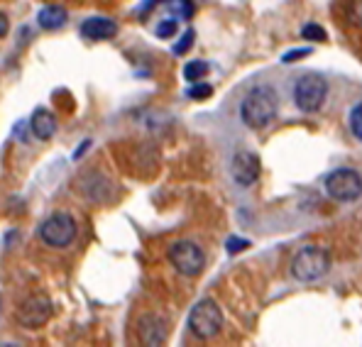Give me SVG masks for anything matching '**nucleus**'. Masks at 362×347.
I'll return each instance as SVG.
<instances>
[{
  "mask_svg": "<svg viewBox=\"0 0 362 347\" xmlns=\"http://www.w3.org/2000/svg\"><path fill=\"white\" fill-rule=\"evenodd\" d=\"M276 110H279V95H276V90L267 86V83L250 88L240 103L243 122L247 127H252V130H259V127L269 125L276 117Z\"/></svg>",
  "mask_w": 362,
  "mask_h": 347,
  "instance_id": "obj_1",
  "label": "nucleus"
},
{
  "mask_svg": "<svg viewBox=\"0 0 362 347\" xmlns=\"http://www.w3.org/2000/svg\"><path fill=\"white\" fill-rule=\"evenodd\" d=\"M328 271H331V254L323 247H303L291 261V274H294L296 281H303V284L323 279Z\"/></svg>",
  "mask_w": 362,
  "mask_h": 347,
  "instance_id": "obj_2",
  "label": "nucleus"
},
{
  "mask_svg": "<svg viewBox=\"0 0 362 347\" xmlns=\"http://www.w3.org/2000/svg\"><path fill=\"white\" fill-rule=\"evenodd\" d=\"M328 98V83L321 73H303L296 78L294 103L303 113H318Z\"/></svg>",
  "mask_w": 362,
  "mask_h": 347,
  "instance_id": "obj_3",
  "label": "nucleus"
},
{
  "mask_svg": "<svg viewBox=\"0 0 362 347\" xmlns=\"http://www.w3.org/2000/svg\"><path fill=\"white\" fill-rule=\"evenodd\" d=\"M76 220L69 213H54L40 225V240L52 249H64L76 240Z\"/></svg>",
  "mask_w": 362,
  "mask_h": 347,
  "instance_id": "obj_4",
  "label": "nucleus"
},
{
  "mask_svg": "<svg viewBox=\"0 0 362 347\" xmlns=\"http://www.w3.org/2000/svg\"><path fill=\"white\" fill-rule=\"evenodd\" d=\"M189 328H191V333L201 340H209L213 335L221 333L223 313H221V308H218V303L211 301V298H204V301L196 303L189 313Z\"/></svg>",
  "mask_w": 362,
  "mask_h": 347,
  "instance_id": "obj_5",
  "label": "nucleus"
},
{
  "mask_svg": "<svg viewBox=\"0 0 362 347\" xmlns=\"http://www.w3.org/2000/svg\"><path fill=\"white\" fill-rule=\"evenodd\" d=\"M169 261L172 266L184 276H199L206 266V254L204 249L196 242H189V240H179L169 247Z\"/></svg>",
  "mask_w": 362,
  "mask_h": 347,
  "instance_id": "obj_6",
  "label": "nucleus"
},
{
  "mask_svg": "<svg viewBox=\"0 0 362 347\" xmlns=\"http://www.w3.org/2000/svg\"><path fill=\"white\" fill-rule=\"evenodd\" d=\"M326 191L340 203L358 201L362 196V176L355 169H335L326 176Z\"/></svg>",
  "mask_w": 362,
  "mask_h": 347,
  "instance_id": "obj_7",
  "label": "nucleus"
},
{
  "mask_svg": "<svg viewBox=\"0 0 362 347\" xmlns=\"http://www.w3.org/2000/svg\"><path fill=\"white\" fill-rule=\"evenodd\" d=\"M49 318H52V301L47 296H42V293H35V296L25 298L23 306L18 308L20 325H25V328H30V330L42 328Z\"/></svg>",
  "mask_w": 362,
  "mask_h": 347,
  "instance_id": "obj_8",
  "label": "nucleus"
},
{
  "mask_svg": "<svg viewBox=\"0 0 362 347\" xmlns=\"http://www.w3.org/2000/svg\"><path fill=\"white\" fill-rule=\"evenodd\" d=\"M230 176L240 189H247L259 179V157L255 152H238L230 162Z\"/></svg>",
  "mask_w": 362,
  "mask_h": 347,
  "instance_id": "obj_9",
  "label": "nucleus"
},
{
  "mask_svg": "<svg viewBox=\"0 0 362 347\" xmlns=\"http://www.w3.org/2000/svg\"><path fill=\"white\" fill-rule=\"evenodd\" d=\"M167 335H169V325L164 323L159 316H142L140 323H137V338H140L142 345H164L167 343Z\"/></svg>",
  "mask_w": 362,
  "mask_h": 347,
  "instance_id": "obj_10",
  "label": "nucleus"
},
{
  "mask_svg": "<svg viewBox=\"0 0 362 347\" xmlns=\"http://www.w3.org/2000/svg\"><path fill=\"white\" fill-rule=\"evenodd\" d=\"M81 35L93 42L113 40V37L118 35V23L110 18H88L86 23L81 25Z\"/></svg>",
  "mask_w": 362,
  "mask_h": 347,
  "instance_id": "obj_11",
  "label": "nucleus"
},
{
  "mask_svg": "<svg viewBox=\"0 0 362 347\" xmlns=\"http://www.w3.org/2000/svg\"><path fill=\"white\" fill-rule=\"evenodd\" d=\"M30 130L37 140H52L57 132V117L47 108H37L30 117Z\"/></svg>",
  "mask_w": 362,
  "mask_h": 347,
  "instance_id": "obj_12",
  "label": "nucleus"
},
{
  "mask_svg": "<svg viewBox=\"0 0 362 347\" xmlns=\"http://www.w3.org/2000/svg\"><path fill=\"white\" fill-rule=\"evenodd\" d=\"M88 176H90L93 184H88V179H83V184H81L83 196L90 199L93 203H105L110 199V179H105V176L98 174V172H90Z\"/></svg>",
  "mask_w": 362,
  "mask_h": 347,
  "instance_id": "obj_13",
  "label": "nucleus"
},
{
  "mask_svg": "<svg viewBox=\"0 0 362 347\" xmlns=\"http://www.w3.org/2000/svg\"><path fill=\"white\" fill-rule=\"evenodd\" d=\"M66 20H69V15L62 5H47V8H42L40 13H37V25H40L42 30H59L64 28Z\"/></svg>",
  "mask_w": 362,
  "mask_h": 347,
  "instance_id": "obj_14",
  "label": "nucleus"
},
{
  "mask_svg": "<svg viewBox=\"0 0 362 347\" xmlns=\"http://www.w3.org/2000/svg\"><path fill=\"white\" fill-rule=\"evenodd\" d=\"M206 73H209V64H206V61H189L184 66V78H186V81H191V83L201 81Z\"/></svg>",
  "mask_w": 362,
  "mask_h": 347,
  "instance_id": "obj_15",
  "label": "nucleus"
},
{
  "mask_svg": "<svg viewBox=\"0 0 362 347\" xmlns=\"http://www.w3.org/2000/svg\"><path fill=\"white\" fill-rule=\"evenodd\" d=\"M301 37H303V40H308V42H326L328 40L326 30H323L321 25H316V23L303 25V28H301Z\"/></svg>",
  "mask_w": 362,
  "mask_h": 347,
  "instance_id": "obj_16",
  "label": "nucleus"
},
{
  "mask_svg": "<svg viewBox=\"0 0 362 347\" xmlns=\"http://www.w3.org/2000/svg\"><path fill=\"white\" fill-rule=\"evenodd\" d=\"M177 30H179V23L174 18H169V20H162V23L157 25L154 35H157L159 40H172V37L177 35Z\"/></svg>",
  "mask_w": 362,
  "mask_h": 347,
  "instance_id": "obj_17",
  "label": "nucleus"
},
{
  "mask_svg": "<svg viewBox=\"0 0 362 347\" xmlns=\"http://www.w3.org/2000/svg\"><path fill=\"white\" fill-rule=\"evenodd\" d=\"M186 95H189V98H194V100H206V98H211V95H213V86H209V83H204V81H196L194 86L186 90Z\"/></svg>",
  "mask_w": 362,
  "mask_h": 347,
  "instance_id": "obj_18",
  "label": "nucleus"
},
{
  "mask_svg": "<svg viewBox=\"0 0 362 347\" xmlns=\"http://www.w3.org/2000/svg\"><path fill=\"white\" fill-rule=\"evenodd\" d=\"M350 132L355 135V140L362 142V103H358L350 113Z\"/></svg>",
  "mask_w": 362,
  "mask_h": 347,
  "instance_id": "obj_19",
  "label": "nucleus"
},
{
  "mask_svg": "<svg viewBox=\"0 0 362 347\" xmlns=\"http://www.w3.org/2000/svg\"><path fill=\"white\" fill-rule=\"evenodd\" d=\"M194 40H196V35H194V30H186V35L181 37V40L174 45V54L177 57H184L186 52L191 49V45H194Z\"/></svg>",
  "mask_w": 362,
  "mask_h": 347,
  "instance_id": "obj_20",
  "label": "nucleus"
},
{
  "mask_svg": "<svg viewBox=\"0 0 362 347\" xmlns=\"http://www.w3.org/2000/svg\"><path fill=\"white\" fill-rule=\"evenodd\" d=\"M250 247V240H245V237H228V242H226V249H228V254H238V252H243V249H247Z\"/></svg>",
  "mask_w": 362,
  "mask_h": 347,
  "instance_id": "obj_21",
  "label": "nucleus"
},
{
  "mask_svg": "<svg viewBox=\"0 0 362 347\" xmlns=\"http://www.w3.org/2000/svg\"><path fill=\"white\" fill-rule=\"evenodd\" d=\"M348 20L355 28H362V0H353L348 8Z\"/></svg>",
  "mask_w": 362,
  "mask_h": 347,
  "instance_id": "obj_22",
  "label": "nucleus"
},
{
  "mask_svg": "<svg viewBox=\"0 0 362 347\" xmlns=\"http://www.w3.org/2000/svg\"><path fill=\"white\" fill-rule=\"evenodd\" d=\"M308 54H311V49H296V52H289V54L281 57V64H291V61H296V59H303V57H308Z\"/></svg>",
  "mask_w": 362,
  "mask_h": 347,
  "instance_id": "obj_23",
  "label": "nucleus"
},
{
  "mask_svg": "<svg viewBox=\"0 0 362 347\" xmlns=\"http://www.w3.org/2000/svg\"><path fill=\"white\" fill-rule=\"evenodd\" d=\"M8 32H10V20H8V15H5V13H0V40H3V37H8Z\"/></svg>",
  "mask_w": 362,
  "mask_h": 347,
  "instance_id": "obj_24",
  "label": "nucleus"
},
{
  "mask_svg": "<svg viewBox=\"0 0 362 347\" xmlns=\"http://www.w3.org/2000/svg\"><path fill=\"white\" fill-rule=\"evenodd\" d=\"M181 15H184V18H191V15H194V5H191V0H181Z\"/></svg>",
  "mask_w": 362,
  "mask_h": 347,
  "instance_id": "obj_25",
  "label": "nucleus"
},
{
  "mask_svg": "<svg viewBox=\"0 0 362 347\" xmlns=\"http://www.w3.org/2000/svg\"><path fill=\"white\" fill-rule=\"evenodd\" d=\"M88 147H90V140H86V142H83V145H81V149H76V154H74V159H78V157H81V154L86 152Z\"/></svg>",
  "mask_w": 362,
  "mask_h": 347,
  "instance_id": "obj_26",
  "label": "nucleus"
},
{
  "mask_svg": "<svg viewBox=\"0 0 362 347\" xmlns=\"http://www.w3.org/2000/svg\"><path fill=\"white\" fill-rule=\"evenodd\" d=\"M154 3H157V0H145V5H142V15H147V13H150Z\"/></svg>",
  "mask_w": 362,
  "mask_h": 347,
  "instance_id": "obj_27",
  "label": "nucleus"
}]
</instances>
